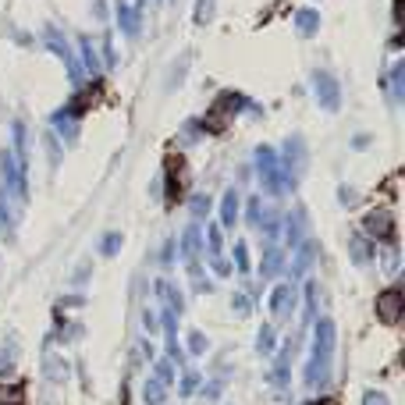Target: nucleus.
<instances>
[{
  "mask_svg": "<svg viewBox=\"0 0 405 405\" xmlns=\"http://www.w3.org/2000/svg\"><path fill=\"white\" fill-rule=\"evenodd\" d=\"M313 355H309V366H306V384L309 388H327L331 380V355H334V324L324 316L316 320L313 327Z\"/></svg>",
  "mask_w": 405,
  "mask_h": 405,
  "instance_id": "1",
  "label": "nucleus"
},
{
  "mask_svg": "<svg viewBox=\"0 0 405 405\" xmlns=\"http://www.w3.org/2000/svg\"><path fill=\"white\" fill-rule=\"evenodd\" d=\"M256 171H260V182H263V188L270 192V196H281V192L295 188V178L285 175V167H281V160H277V153L270 146L256 149Z\"/></svg>",
  "mask_w": 405,
  "mask_h": 405,
  "instance_id": "2",
  "label": "nucleus"
},
{
  "mask_svg": "<svg viewBox=\"0 0 405 405\" xmlns=\"http://www.w3.org/2000/svg\"><path fill=\"white\" fill-rule=\"evenodd\" d=\"M245 107V96H239V93H221L217 96V103L210 107V114L203 118V128L210 135H221L224 128H228V121H231V114H239Z\"/></svg>",
  "mask_w": 405,
  "mask_h": 405,
  "instance_id": "3",
  "label": "nucleus"
},
{
  "mask_svg": "<svg viewBox=\"0 0 405 405\" xmlns=\"http://www.w3.org/2000/svg\"><path fill=\"white\" fill-rule=\"evenodd\" d=\"M313 93L324 111H338L341 107V85L331 72H313Z\"/></svg>",
  "mask_w": 405,
  "mask_h": 405,
  "instance_id": "4",
  "label": "nucleus"
},
{
  "mask_svg": "<svg viewBox=\"0 0 405 405\" xmlns=\"http://www.w3.org/2000/svg\"><path fill=\"white\" fill-rule=\"evenodd\" d=\"M362 231L370 234L377 242H395V217L391 210H370L366 217H362Z\"/></svg>",
  "mask_w": 405,
  "mask_h": 405,
  "instance_id": "5",
  "label": "nucleus"
},
{
  "mask_svg": "<svg viewBox=\"0 0 405 405\" xmlns=\"http://www.w3.org/2000/svg\"><path fill=\"white\" fill-rule=\"evenodd\" d=\"M402 313H405V295H402V288H388V292L377 295V316L384 320V324H398Z\"/></svg>",
  "mask_w": 405,
  "mask_h": 405,
  "instance_id": "6",
  "label": "nucleus"
},
{
  "mask_svg": "<svg viewBox=\"0 0 405 405\" xmlns=\"http://www.w3.org/2000/svg\"><path fill=\"white\" fill-rule=\"evenodd\" d=\"M47 47H50V50H54L64 64H68V78H72V82H78V78H82V64L75 61V54H72V47H68V39H64L57 29H47Z\"/></svg>",
  "mask_w": 405,
  "mask_h": 405,
  "instance_id": "7",
  "label": "nucleus"
},
{
  "mask_svg": "<svg viewBox=\"0 0 405 405\" xmlns=\"http://www.w3.org/2000/svg\"><path fill=\"white\" fill-rule=\"evenodd\" d=\"M281 167H285L288 178H295L298 171L306 167V142L298 139V135H292V139L285 142V160H281Z\"/></svg>",
  "mask_w": 405,
  "mask_h": 405,
  "instance_id": "8",
  "label": "nucleus"
},
{
  "mask_svg": "<svg viewBox=\"0 0 405 405\" xmlns=\"http://www.w3.org/2000/svg\"><path fill=\"white\" fill-rule=\"evenodd\" d=\"M167 185H171L167 196H171V199H182V192H185V185H188L185 160H182V157H167Z\"/></svg>",
  "mask_w": 405,
  "mask_h": 405,
  "instance_id": "9",
  "label": "nucleus"
},
{
  "mask_svg": "<svg viewBox=\"0 0 405 405\" xmlns=\"http://www.w3.org/2000/svg\"><path fill=\"white\" fill-rule=\"evenodd\" d=\"M292 306H295V292H292V285H277L274 295H270V313H274L277 320H288V316H292Z\"/></svg>",
  "mask_w": 405,
  "mask_h": 405,
  "instance_id": "10",
  "label": "nucleus"
},
{
  "mask_svg": "<svg viewBox=\"0 0 405 405\" xmlns=\"http://www.w3.org/2000/svg\"><path fill=\"white\" fill-rule=\"evenodd\" d=\"M316 256V242H298L295 245V260H292V277H303Z\"/></svg>",
  "mask_w": 405,
  "mask_h": 405,
  "instance_id": "11",
  "label": "nucleus"
},
{
  "mask_svg": "<svg viewBox=\"0 0 405 405\" xmlns=\"http://www.w3.org/2000/svg\"><path fill=\"white\" fill-rule=\"evenodd\" d=\"M303 231H306V213H303V210L288 213V224H285V239H288V245H292V249H295L298 242H303Z\"/></svg>",
  "mask_w": 405,
  "mask_h": 405,
  "instance_id": "12",
  "label": "nucleus"
},
{
  "mask_svg": "<svg viewBox=\"0 0 405 405\" xmlns=\"http://www.w3.org/2000/svg\"><path fill=\"white\" fill-rule=\"evenodd\" d=\"M234 221H239V196H234V188H228L221 199V224L234 228Z\"/></svg>",
  "mask_w": 405,
  "mask_h": 405,
  "instance_id": "13",
  "label": "nucleus"
},
{
  "mask_svg": "<svg viewBox=\"0 0 405 405\" xmlns=\"http://www.w3.org/2000/svg\"><path fill=\"white\" fill-rule=\"evenodd\" d=\"M118 25L124 29V36H135L139 32V11L128 8V4H118Z\"/></svg>",
  "mask_w": 405,
  "mask_h": 405,
  "instance_id": "14",
  "label": "nucleus"
},
{
  "mask_svg": "<svg viewBox=\"0 0 405 405\" xmlns=\"http://www.w3.org/2000/svg\"><path fill=\"white\" fill-rule=\"evenodd\" d=\"M316 25H320V14H316V11L303 8V11L295 14V29H298V36H313V32H316Z\"/></svg>",
  "mask_w": 405,
  "mask_h": 405,
  "instance_id": "15",
  "label": "nucleus"
},
{
  "mask_svg": "<svg viewBox=\"0 0 405 405\" xmlns=\"http://www.w3.org/2000/svg\"><path fill=\"white\" fill-rule=\"evenodd\" d=\"M196 252H199V228L192 224V228H185V234H182V256L192 263V260H196Z\"/></svg>",
  "mask_w": 405,
  "mask_h": 405,
  "instance_id": "16",
  "label": "nucleus"
},
{
  "mask_svg": "<svg viewBox=\"0 0 405 405\" xmlns=\"http://www.w3.org/2000/svg\"><path fill=\"white\" fill-rule=\"evenodd\" d=\"M281 260H285V252L277 249V245H267V252H263V277H274L277 270H281Z\"/></svg>",
  "mask_w": 405,
  "mask_h": 405,
  "instance_id": "17",
  "label": "nucleus"
},
{
  "mask_svg": "<svg viewBox=\"0 0 405 405\" xmlns=\"http://www.w3.org/2000/svg\"><path fill=\"white\" fill-rule=\"evenodd\" d=\"M43 373H47L50 380H64L68 377V362H64L61 355H47L43 359Z\"/></svg>",
  "mask_w": 405,
  "mask_h": 405,
  "instance_id": "18",
  "label": "nucleus"
},
{
  "mask_svg": "<svg viewBox=\"0 0 405 405\" xmlns=\"http://www.w3.org/2000/svg\"><path fill=\"white\" fill-rule=\"evenodd\" d=\"M292 345H295V341H288V345L281 349V355H277V366H274V384H281V388L288 384V359H292Z\"/></svg>",
  "mask_w": 405,
  "mask_h": 405,
  "instance_id": "19",
  "label": "nucleus"
},
{
  "mask_svg": "<svg viewBox=\"0 0 405 405\" xmlns=\"http://www.w3.org/2000/svg\"><path fill=\"white\" fill-rule=\"evenodd\" d=\"M54 124L61 128L64 142H75V139H78V124H75V118H68L64 111H57V114H54Z\"/></svg>",
  "mask_w": 405,
  "mask_h": 405,
  "instance_id": "20",
  "label": "nucleus"
},
{
  "mask_svg": "<svg viewBox=\"0 0 405 405\" xmlns=\"http://www.w3.org/2000/svg\"><path fill=\"white\" fill-rule=\"evenodd\" d=\"M349 252H352V260H355V263H370L377 249H373L366 239H352V242H349Z\"/></svg>",
  "mask_w": 405,
  "mask_h": 405,
  "instance_id": "21",
  "label": "nucleus"
},
{
  "mask_svg": "<svg viewBox=\"0 0 405 405\" xmlns=\"http://www.w3.org/2000/svg\"><path fill=\"white\" fill-rule=\"evenodd\" d=\"M391 100H405V64L391 68Z\"/></svg>",
  "mask_w": 405,
  "mask_h": 405,
  "instance_id": "22",
  "label": "nucleus"
},
{
  "mask_svg": "<svg viewBox=\"0 0 405 405\" xmlns=\"http://www.w3.org/2000/svg\"><path fill=\"white\" fill-rule=\"evenodd\" d=\"M82 61H85V68H89V75H100V57H96L89 39H82Z\"/></svg>",
  "mask_w": 405,
  "mask_h": 405,
  "instance_id": "23",
  "label": "nucleus"
},
{
  "mask_svg": "<svg viewBox=\"0 0 405 405\" xmlns=\"http://www.w3.org/2000/svg\"><path fill=\"white\" fill-rule=\"evenodd\" d=\"M164 395H167V391H164V384H160V380H149V384H146V391H142L146 405H160Z\"/></svg>",
  "mask_w": 405,
  "mask_h": 405,
  "instance_id": "24",
  "label": "nucleus"
},
{
  "mask_svg": "<svg viewBox=\"0 0 405 405\" xmlns=\"http://www.w3.org/2000/svg\"><path fill=\"white\" fill-rule=\"evenodd\" d=\"M157 292H160V295H167V298H171V313H175V309H178V313H182V292H178V288H175V285H167V281H160V285H157Z\"/></svg>",
  "mask_w": 405,
  "mask_h": 405,
  "instance_id": "25",
  "label": "nucleus"
},
{
  "mask_svg": "<svg viewBox=\"0 0 405 405\" xmlns=\"http://www.w3.org/2000/svg\"><path fill=\"white\" fill-rule=\"evenodd\" d=\"M0 405H21V388L18 384H4V388H0Z\"/></svg>",
  "mask_w": 405,
  "mask_h": 405,
  "instance_id": "26",
  "label": "nucleus"
},
{
  "mask_svg": "<svg viewBox=\"0 0 405 405\" xmlns=\"http://www.w3.org/2000/svg\"><path fill=\"white\" fill-rule=\"evenodd\" d=\"M206 242H210V260H213V256H221V224L206 228Z\"/></svg>",
  "mask_w": 405,
  "mask_h": 405,
  "instance_id": "27",
  "label": "nucleus"
},
{
  "mask_svg": "<svg viewBox=\"0 0 405 405\" xmlns=\"http://www.w3.org/2000/svg\"><path fill=\"white\" fill-rule=\"evenodd\" d=\"M256 349H260L263 355L274 349V327H260V334H256Z\"/></svg>",
  "mask_w": 405,
  "mask_h": 405,
  "instance_id": "28",
  "label": "nucleus"
},
{
  "mask_svg": "<svg viewBox=\"0 0 405 405\" xmlns=\"http://www.w3.org/2000/svg\"><path fill=\"white\" fill-rule=\"evenodd\" d=\"M234 267H239L242 274H249V249H245V242H234Z\"/></svg>",
  "mask_w": 405,
  "mask_h": 405,
  "instance_id": "29",
  "label": "nucleus"
},
{
  "mask_svg": "<svg viewBox=\"0 0 405 405\" xmlns=\"http://www.w3.org/2000/svg\"><path fill=\"white\" fill-rule=\"evenodd\" d=\"M192 217H206L210 213V196H192Z\"/></svg>",
  "mask_w": 405,
  "mask_h": 405,
  "instance_id": "30",
  "label": "nucleus"
},
{
  "mask_svg": "<svg viewBox=\"0 0 405 405\" xmlns=\"http://www.w3.org/2000/svg\"><path fill=\"white\" fill-rule=\"evenodd\" d=\"M14 352H18V341L11 338V341H8V345H4V349H0V370H4V366H11V362H14Z\"/></svg>",
  "mask_w": 405,
  "mask_h": 405,
  "instance_id": "31",
  "label": "nucleus"
},
{
  "mask_svg": "<svg viewBox=\"0 0 405 405\" xmlns=\"http://www.w3.org/2000/svg\"><path fill=\"white\" fill-rule=\"evenodd\" d=\"M210 18H213V0H199V4H196V21L206 25Z\"/></svg>",
  "mask_w": 405,
  "mask_h": 405,
  "instance_id": "32",
  "label": "nucleus"
},
{
  "mask_svg": "<svg viewBox=\"0 0 405 405\" xmlns=\"http://www.w3.org/2000/svg\"><path fill=\"white\" fill-rule=\"evenodd\" d=\"M118 245H121V234H118V231H111V234L103 239L100 252H103V256H114V252H118Z\"/></svg>",
  "mask_w": 405,
  "mask_h": 405,
  "instance_id": "33",
  "label": "nucleus"
},
{
  "mask_svg": "<svg viewBox=\"0 0 405 405\" xmlns=\"http://www.w3.org/2000/svg\"><path fill=\"white\" fill-rule=\"evenodd\" d=\"M188 349H192V355H203V352H206V338H203L199 331H192V334H188Z\"/></svg>",
  "mask_w": 405,
  "mask_h": 405,
  "instance_id": "34",
  "label": "nucleus"
},
{
  "mask_svg": "<svg viewBox=\"0 0 405 405\" xmlns=\"http://www.w3.org/2000/svg\"><path fill=\"white\" fill-rule=\"evenodd\" d=\"M196 384H199V377L188 370V373L182 377V395H192V391H196Z\"/></svg>",
  "mask_w": 405,
  "mask_h": 405,
  "instance_id": "35",
  "label": "nucleus"
},
{
  "mask_svg": "<svg viewBox=\"0 0 405 405\" xmlns=\"http://www.w3.org/2000/svg\"><path fill=\"white\" fill-rule=\"evenodd\" d=\"M231 306H234V313H239V316H245V313L252 309V306H249V298H245V295H234V298H231Z\"/></svg>",
  "mask_w": 405,
  "mask_h": 405,
  "instance_id": "36",
  "label": "nucleus"
},
{
  "mask_svg": "<svg viewBox=\"0 0 405 405\" xmlns=\"http://www.w3.org/2000/svg\"><path fill=\"white\" fill-rule=\"evenodd\" d=\"M260 199H249V224H256V228H260Z\"/></svg>",
  "mask_w": 405,
  "mask_h": 405,
  "instance_id": "37",
  "label": "nucleus"
},
{
  "mask_svg": "<svg viewBox=\"0 0 405 405\" xmlns=\"http://www.w3.org/2000/svg\"><path fill=\"white\" fill-rule=\"evenodd\" d=\"M362 405H388V398H384L380 391H366L362 395Z\"/></svg>",
  "mask_w": 405,
  "mask_h": 405,
  "instance_id": "38",
  "label": "nucleus"
},
{
  "mask_svg": "<svg viewBox=\"0 0 405 405\" xmlns=\"http://www.w3.org/2000/svg\"><path fill=\"white\" fill-rule=\"evenodd\" d=\"M210 267L217 270V274H228V270H231V267L224 263V256H213V260H210Z\"/></svg>",
  "mask_w": 405,
  "mask_h": 405,
  "instance_id": "39",
  "label": "nucleus"
},
{
  "mask_svg": "<svg viewBox=\"0 0 405 405\" xmlns=\"http://www.w3.org/2000/svg\"><path fill=\"white\" fill-rule=\"evenodd\" d=\"M164 327H167V338H175V313H164Z\"/></svg>",
  "mask_w": 405,
  "mask_h": 405,
  "instance_id": "40",
  "label": "nucleus"
},
{
  "mask_svg": "<svg viewBox=\"0 0 405 405\" xmlns=\"http://www.w3.org/2000/svg\"><path fill=\"white\" fill-rule=\"evenodd\" d=\"M142 324H146V331H157V316L146 309V313H142Z\"/></svg>",
  "mask_w": 405,
  "mask_h": 405,
  "instance_id": "41",
  "label": "nucleus"
},
{
  "mask_svg": "<svg viewBox=\"0 0 405 405\" xmlns=\"http://www.w3.org/2000/svg\"><path fill=\"white\" fill-rule=\"evenodd\" d=\"M338 199H341V203H355V192H349V185H345V188L338 192Z\"/></svg>",
  "mask_w": 405,
  "mask_h": 405,
  "instance_id": "42",
  "label": "nucleus"
},
{
  "mask_svg": "<svg viewBox=\"0 0 405 405\" xmlns=\"http://www.w3.org/2000/svg\"><path fill=\"white\" fill-rule=\"evenodd\" d=\"M309 405H327V402H309Z\"/></svg>",
  "mask_w": 405,
  "mask_h": 405,
  "instance_id": "43",
  "label": "nucleus"
}]
</instances>
